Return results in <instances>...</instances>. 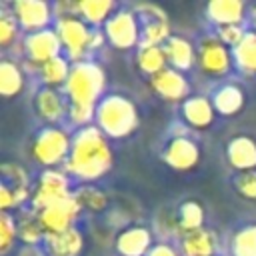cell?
<instances>
[{"label":"cell","mask_w":256,"mask_h":256,"mask_svg":"<svg viewBox=\"0 0 256 256\" xmlns=\"http://www.w3.org/2000/svg\"><path fill=\"white\" fill-rule=\"evenodd\" d=\"M146 256H180V252L168 242H156Z\"/></svg>","instance_id":"obj_40"},{"label":"cell","mask_w":256,"mask_h":256,"mask_svg":"<svg viewBox=\"0 0 256 256\" xmlns=\"http://www.w3.org/2000/svg\"><path fill=\"white\" fill-rule=\"evenodd\" d=\"M226 160L238 172L256 170V140L240 134L226 144Z\"/></svg>","instance_id":"obj_17"},{"label":"cell","mask_w":256,"mask_h":256,"mask_svg":"<svg viewBox=\"0 0 256 256\" xmlns=\"http://www.w3.org/2000/svg\"><path fill=\"white\" fill-rule=\"evenodd\" d=\"M18 238V226H16V216L10 212L0 214V254H8Z\"/></svg>","instance_id":"obj_34"},{"label":"cell","mask_w":256,"mask_h":256,"mask_svg":"<svg viewBox=\"0 0 256 256\" xmlns=\"http://www.w3.org/2000/svg\"><path fill=\"white\" fill-rule=\"evenodd\" d=\"M106 42L116 50L140 46V20L134 10H116L104 24Z\"/></svg>","instance_id":"obj_7"},{"label":"cell","mask_w":256,"mask_h":256,"mask_svg":"<svg viewBox=\"0 0 256 256\" xmlns=\"http://www.w3.org/2000/svg\"><path fill=\"white\" fill-rule=\"evenodd\" d=\"M80 212H82L80 204L76 202L74 196H70L62 202H56L52 206L38 210V220L44 234H60L74 228V222L80 216Z\"/></svg>","instance_id":"obj_11"},{"label":"cell","mask_w":256,"mask_h":256,"mask_svg":"<svg viewBox=\"0 0 256 256\" xmlns=\"http://www.w3.org/2000/svg\"><path fill=\"white\" fill-rule=\"evenodd\" d=\"M68 120L70 124L78 126V128H86L92 126V120L96 118V108L92 106H78V104H68Z\"/></svg>","instance_id":"obj_36"},{"label":"cell","mask_w":256,"mask_h":256,"mask_svg":"<svg viewBox=\"0 0 256 256\" xmlns=\"http://www.w3.org/2000/svg\"><path fill=\"white\" fill-rule=\"evenodd\" d=\"M18 30H20V26H18L12 10L10 12L8 10H2L0 12V44H2V48H8L16 40Z\"/></svg>","instance_id":"obj_35"},{"label":"cell","mask_w":256,"mask_h":256,"mask_svg":"<svg viewBox=\"0 0 256 256\" xmlns=\"http://www.w3.org/2000/svg\"><path fill=\"white\" fill-rule=\"evenodd\" d=\"M16 226H18V238L26 244H40L44 242L46 234L40 226V220H38V212L34 208H22L18 210L16 214Z\"/></svg>","instance_id":"obj_24"},{"label":"cell","mask_w":256,"mask_h":256,"mask_svg":"<svg viewBox=\"0 0 256 256\" xmlns=\"http://www.w3.org/2000/svg\"><path fill=\"white\" fill-rule=\"evenodd\" d=\"M204 208L200 206V202L196 200H186L178 206L176 212V226L182 230V234L186 232H194L204 228Z\"/></svg>","instance_id":"obj_29"},{"label":"cell","mask_w":256,"mask_h":256,"mask_svg":"<svg viewBox=\"0 0 256 256\" xmlns=\"http://www.w3.org/2000/svg\"><path fill=\"white\" fill-rule=\"evenodd\" d=\"M22 48H24V54L28 58V64H34L36 68H40L42 64H46L48 60H52L56 56H62L60 52L64 50L60 36L54 28L26 34L22 40Z\"/></svg>","instance_id":"obj_10"},{"label":"cell","mask_w":256,"mask_h":256,"mask_svg":"<svg viewBox=\"0 0 256 256\" xmlns=\"http://www.w3.org/2000/svg\"><path fill=\"white\" fill-rule=\"evenodd\" d=\"M12 14L26 34L46 30L52 16H54V6H50L44 0H16L12 4Z\"/></svg>","instance_id":"obj_13"},{"label":"cell","mask_w":256,"mask_h":256,"mask_svg":"<svg viewBox=\"0 0 256 256\" xmlns=\"http://www.w3.org/2000/svg\"><path fill=\"white\" fill-rule=\"evenodd\" d=\"M246 16V6L240 0H212L206 6V18L220 26L242 24Z\"/></svg>","instance_id":"obj_21"},{"label":"cell","mask_w":256,"mask_h":256,"mask_svg":"<svg viewBox=\"0 0 256 256\" xmlns=\"http://www.w3.org/2000/svg\"><path fill=\"white\" fill-rule=\"evenodd\" d=\"M232 256H256V222L238 228L230 240Z\"/></svg>","instance_id":"obj_31"},{"label":"cell","mask_w":256,"mask_h":256,"mask_svg":"<svg viewBox=\"0 0 256 256\" xmlns=\"http://www.w3.org/2000/svg\"><path fill=\"white\" fill-rule=\"evenodd\" d=\"M116 4L112 0H80L78 2V16L88 26L106 24L114 14Z\"/></svg>","instance_id":"obj_25"},{"label":"cell","mask_w":256,"mask_h":256,"mask_svg":"<svg viewBox=\"0 0 256 256\" xmlns=\"http://www.w3.org/2000/svg\"><path fill=\"white\" fill-rule=\"evenodd\" d=\"M198 66L208 76H224L230 72L234 58L232 50L218 36H204L198 44Z\"/></svg>","instance_id":"obj_9"},{"label":"cell","mask_w":256,"mask_h":256,"mask_svg":"<svg viewBox=\"0 0 256 256\" xmlns=\"http://www.w3.org/2000/svg\"><path fill=\"white\" fill-rule=\"evenodd\" d=\"M244 90L234 84V82H228L224 86H220L214 94H212V104H214V110L216 114H222V116H234L238 114L242 108H244Z\"/></svg>","instance_id":"obj_23"},{"label":"cell","mask_w":256,"mask_h":256,"mask_svg":"<svg viewBox=\"0 0 256 256\" xmlns=\"http://www.w3.org/2000/svg\"><path fill=\"white\" fill-rule=\"evenodd\" d=\"M112 162L114 152L108 144V136L92 124L78 128L72 134V148L64 164V172L82 182H94L112 168Z\"/></svg>","instance_id":"obj_1"},{"label":"cell","mask_w":256,"mask_h":256,"mask_svg":"<svg viewBox=\"0 0 256 256\" xmlns=\"http://www.w3.org/2000/svg\"><path fill=\"white\" fill-rule=\"evenodd\" d=\"M134 12L140 20V46H164L172 36L166 12L156 4H138Z\"/></svg>","instance_id":"obj_8"},{"label":"cell","mask_w":256,"mask_h":256,"mask_svg":"<svg viewBox=\"0 0 256 256\" xmlns=\"http://www.w3.org/2000/svg\"><path fill=\"white\" fill-rule=\"evenodd\" d=\"M244 36H246V30L242 28V24H230V26H220L218 28V38L228 48H236L242 42Z\"/></svg>","instance_id":"obj_39"},{"label":"cell","mask_w":256,"mask_h":256,"mask_svg":"<svg viewBox=\"0 0 256 256\" xmlns=\"http://www.w3.org/2000/svg\"><path fill=\"white\" fill-rule=\"evenodd\" d=\"M72 148V136L60 128V126H44L36 132L30 144L32 158L46 166V168H58L60 164H66Z\"/></svg>","instance_id":"obj_4"},{"label":"cell","mask_w":256,"mask_h":256,"mask_svg":"<svg viewBox=\"0 0 256 256\" xmlns=\"http://www.w3.org/2000/svg\"><path fill=\"white\" fill-rule=\"evenodd\" d=\"M70 196H72V192H70L68 174L58 168H46L36 180L30 202H32V208L38 212V210L52 206L56 202H62Z\"/></svg>","instance_id":"obj_5"},{"label":"cell","mask_w":256,"mask_h":256,"mask_svg":"<svg viewBox=\"0 0 256 256\" xmlns=\"http://www.w3.org/2000/svg\"><path fill=\"white\" fill-rule=\"evenodd\" d=\"M42 244L48 256H80L84 248V236L74 226L60 234H46Z\"/></svg>","instance_id":"obj_20"},{"label":"cell","mask_w":256,"mask_h":256,"mask_svg":"<svg viewBox=\"0 0 256 256\" xmlns=\"http://www.w3.org/2000/svg\"><path fill=\"white\" fill-rule=\"evenodd\" d=\"M152 246V232L142 224L126 226L116 236V252L120 256H146Z\"/></svg>","instance_id":"obj_15"},{"label":"cell","mask_w":256,"mask_h":256,"mask_svg":"<svg viewBox=\"0 0 256 256\" xmlns=\"http://www.w3.org/2000/svg\"><path fill=\"white\" fill-rule=\"evenodd\" d=\"M94 124L108 138H124L138 126V110L134 102L124 94H106L96 104Z\"/></svg>","instance_id":"obj_2"},{"label":"cell","mask_w":256,"mask_h":256,"mask_svg":"<svg viewBox=\"0 0 256 256\" xmlns=\"http://www.w3.org/2000/svg\"><path fill=\"white\" fill-rule=\"evenodd\" d=\"M216 110L212 104V98L206 96H188L182 102V118L190 128L204 130L214 122Z\"/></svg>","instance_id":"obj_18"},{"label":"cell","mask_w":256,"mask_h":256,"mask_svg":"<svg viewBox=\"0 0 256 256\" xmlns=\"http://www.w3.org/2000/svg\"><path fill=\"white\" fill-rule=\"evenodd\" d=\"M162 160L176 172H188L200 162V148L198 144L184 136V134H174L162 148Z\"/></svg>","instance_id":"obj_12"},{"label":"cell","mask_w":256,"mask_h":256,"mask_svg":"<svg viewBox=\"0 0 256 256\" xmlns=\"http://www.w3.org/2000/svg\"><path fill=\"white\" fill-rule=\"evenodd\" d=\"M150 86L152 90L168 102H184L190 96V84L184 78L182 72L174 70V68H164L162 72H158L156 76L150 78Z\"/></svg>","instance_id":"obj_14"},{"label":"cell","mask_w":256,"mask_h":256,"mask_svg":"<svg viewBox=\"0 0 256 256\" xmlns=\"http://www.w3.org/2000/svg\"><path fill=\"white\" fill-rule=\"evenodd\" d=\"M28 198H32L30 188H18V186H10L6 182L0 184V208H2V212H10L12 208L22 206Z\"/></svg>","instance_id":"obj_33"},{"label":"cell","mask_w":256,"mask_h":256,"mask_svg":"<svg viewBox=\"0 0 256 256\" xmlns=\"http://www.w3.org/2000/svg\"><path fill=\"white\" fill-rule=\"evenodd\" d=\"M136 64L142 74H148L150 78L168 68V58L164 46H138L136 52Z\"/></svg>","instance_id":"obj_26"},{"label":"cell","mask_w":256,"mask_h":256,"mask_svg":"<svg viewBox=\"0 0 256 256\" xmlns=\"http://www.w3.org/2000/svg\"><path fill=\"white\" fill-rule=\"evenodd\" d=\"M54 30L60 36L64 56L72 62L84 60V54L88 52V44H90V36H92L90 26L80 16H64V18L56 20Z\"/></svg>","instance_id":"obj_6"},{"label":"cell","mask_w":256,"mask_h":256,"mask_svg":"<svg viewBox=\"0 0 256 256\" xmlns=\"http://www.w3.org/2000/svg\"><path fill=\"white\" fill-rule=\"evenodd\" d=\"M232 58L238 70L256 74V32H246L242 42L232 48Z\"/></svg>","instance_id":"obj_30"},{"label":"cell","mask_w":256,"mask_h":256,"mask_svg":"<svg viewBox=\"0 0 256 256\" xmlns=\"http://www.w3.org/2000/svg\"><path fill=\"white\" fill-rule=\"evenodd\" d=\"M216 248H218L216 234L206 228L186 232L180 238L182 256H216Z\"/></svg>","instance_id":"obj_22"},{"label":"cell","mask_w":256,"mask_h":256,"mask_svg":"<svg viewBox=\"0 0 256 256\" xmlns=\"http://www.w3.org/2000/svg\"><path fill=\"white\" fill-rule=\"evenodd\" d=\"M2 176H4L2 182L10 184V186L28 188V172H26L20 164H16V162H6V164H2Z\"/></svg>","instance_id":"obj_37"},{"label":"cell","mask_w":256,"mask_h":256,"mask_svg":"<svg viewBox=\"0 0 256 256\" xmlns=\"http://www.w3.org/2000/svg\"><path fill=\"white\" fill-rule=\"evenodd\" d=\"M24 90L22 68L12 60L0 62V94L4 98H14Z\"/></svg>","instance_id":"obj_28"},{"label":"cell","mask_w":256,"mask_h":256,"mask_svg":"<svg viewBox=\"0 0 256 256\" xmlns=\"http://www.w3.org/2000/svg\"><path fill=\"white\" fill-rule=\"evenodd\" d=\"M236 192L246 198V200H256V170H248V172H238L236 180H234Z\"/></svg>","instance_id":"obj_38"},{"label":"cell","mask_w":256,"mask_h":256,"mask_svg":"<svg viewBox=\"0 0 256 256\" xmlns=\"http://www.w3.org/2000/svg\"><path fill=\"white\" fill-rule=\"evenodd\" d=\"M252 22H254V32H256V8L252 10Z\"/></svg>","instance_id":"obj_41"},{"label":"cell","mask_w":256,"mask_h":256,"mask_svg":"<svg viewBox=\"0 0 256 256\" xmlns=\"http://www.w3.org/2000/svg\"><path fill=\"white\" fill-rule=\"evenodd\" d=\"M164 50H166L170 68H174L178 72L190 70L194 66V62L198 60V50L194 48V44L180 34H172L168 38V42L164 44Z\"/></svg>","instance_id":"obj_19"},{"label":"cell","mask_w":256,"mask_h":256,"mask_svg":"<svg viewBox=\"0 0 256 256\" xmlns=\"http://www.w3.org/2000/svg\"><path fill=\"white\" fill-rule=\"evenodd\" d=\"M104 84H106L104 70L92 60H80L74 62L70 68V76L64 84V94L68 104L96 108V104L102 98Z\"/></svg>","instance_id":"obj_3"},{"label":"cell","mask_w":256,"mask_h":256,"mask_svg":"<svg viewBox=\"0 0 256 256\" xmlns=\"http://www.w3.org/2000/svg\"><path fill=\"white\" fill-rule=\"evenodd\" d=\"M70 60L66 56H56L52 60H48L46 64H42L38 68V74H40V80L46 88H58V86H64L68 76H70Z\"/></svg>","instance_id":"obj_27"},{"label":"cell","mask_w":256,"mask_h":256,"mask_svg":"<svg viewBox=\"0 0 256 256\" xmlns=\"http://www.w3.org/2000/svg\"><path fill=\"white\" fill-rule=\"evenodd\" d=\"M72 196L76 198L80 208L88 210V212H102L106 208V204H108L106 194L102 190H98V188H92V186H82L76 192H72Z\"/></svg>","instance_id":"obj_32"},{"label":"cell","mask_w":256,"mask_h":256,"mask_svg":"<svg viewBox=\"0 0 256 256\" xmlns=\"http://www.w3.org/2000/svg\"><path fill=\"white\" fill-rule=\"evenodd\" d=\"M34 110L48 126H56V122L68 114V100H64L58 90L42 86L34 96Z\"/></svg>","instance_id":"obj_16"}]
</instances>
